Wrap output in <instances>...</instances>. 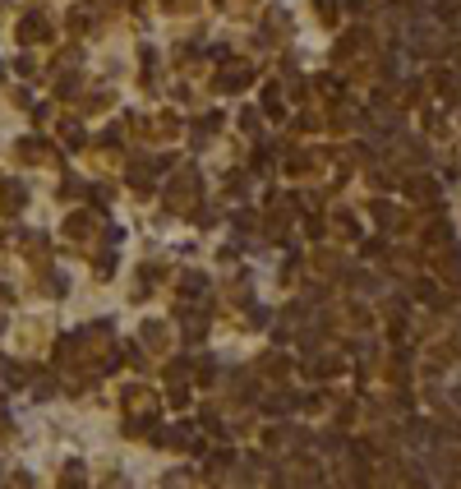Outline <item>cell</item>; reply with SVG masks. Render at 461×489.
Segmentation results:
<instances>
[{
    "label": "cell",
    "instance_id": "obj_3",
    "mask_svg": "<svg viewBox=\"0 0 461 489\" xmlns=\"http://www.w3.org/2000/svg\"><path fill=\"white\" fill-rule=\"evenodd\" d=\"M0 300H5V291H0Z\"/></svg>",
    "mask_w": 461,
    "mask_h": 489
},
{
    "label": "cell",
    "instance_id": "obj_2",
    "mask_svg": "<svg viewBox=\"0 0 461 489\" xmlns=\"http://www.w3.org/2000/svg\"><path fill=\"white\" fill-rule=\"evenodd\" d=\"M0 203H5V212H14L19 203H24V185H19V180H5V185H0Z\"/></svg>",
    "mask_w": 461,
    "mask_h": 489
},
{
    "label": "cell",
    "instance_id": "obj_4",
    "mask_svg": "<svg viewBox=\"0 0 461 489\" xmlns=\"http://www.w3.org/2000/svg\"><path fill=\"white\" fill-rule=\"evenodd\" d=\"M0 74H5V70H0Z\"/></svg>",
    "mask_w": 461,
    "mask_h": 489
},
{
    "label": "cell",
    "instance_id": "obj_1",
    "mask_svg": "<svg viewBox=\"0 0 461 489\" xmlns=\"http://www.w3.org/2000/svg\"><path fill=\"white\" fill-rule=\"evenodd\" d=\"M46 37V19L42 14H28L24 24H19V42H42Z\"/></svg>",
    "mask_w": 461,
    "mask_h": 489
}]
</instances>
